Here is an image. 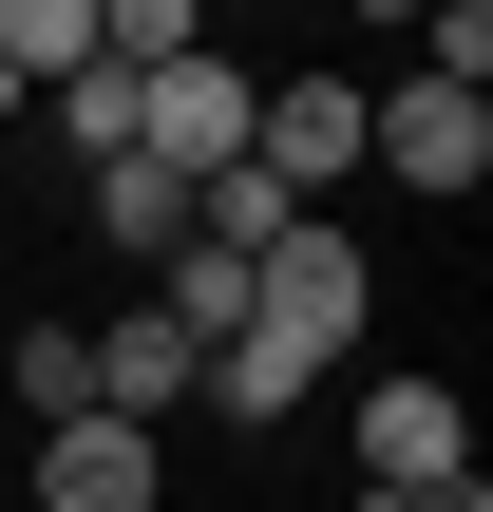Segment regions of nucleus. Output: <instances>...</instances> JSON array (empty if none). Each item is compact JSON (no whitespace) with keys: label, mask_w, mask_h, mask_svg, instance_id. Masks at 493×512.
I'll use <instances>...</instances> for the list:
<instances>
[{"label":"nucleus","mask_w":493,"mask_h":512,"mask_svg":"<svg viewBox=\"0 0 493 512\" xmlns=\"http://www.w3.org/2000/svg\"><path fill=\"white\" fill-rule=\"evenodd\" d=\"M361 323H380V266H361L342 209H304V228L247 266V342H285V361L323 380V361H361Z\"/></svg>","instance_id":"f257e3e1"},{"label":"nucleus","mask_w":493,"mask_h":512,"mask_svg":"<svg viewBox=\"0 0 493 512\" xmlns=\"http://www.w3.org/2000/svg\"><path fill=\"white\" fill-rule=\"evenodd\" d=\"M361 171H399V190H475L493 171V95H456V76H399V95H361Z\"/></svg>","instance_id":"f03ea898"},{"label":"nucleus","mask_w":493,"mask_h":512,"mask_svg":"<svg viewBox=\"0 0 493 512\" xmlns=\"http://www.w3.org/2000/svg\"><path fill=\"white\" fill-rule=\"evenodd\" d=\"M247 95H266V76H228V57H171V76H133V152H152L171 190H209V171H247Z\"/></svg>","instance_id":"7ed1b4c3"},{"label":"nucleus","mask_w":493,"mask_h":512,"mask_svg":"<svg viewBox=\"0 0 493 512\" xmlns=\"http://www.w3.org/2000/svg\"><path fill=\"white\" fill-rule=\"evenodd\" d=\"M247 171H266L285 209H323V190L361 171V76H266V95H247Z\"/></svg>","instance_id":"20e7f679"},{"label":"nucleus","mask_w":493,"mask_h":512,"mask_svg":"<svg viewBox=\"0 0 493 512\" xmlns=\"http://www.w3.org/2000/svg\"><path fill=\"white\" fill-rule=\"evenodd\" d=\"M456 475H475L456 380H361V494H456Z\"/></svg>","instance_id":"39448f33"},{"label":"nucleus","mask_w":493,"mask_h":512,"mask_svg":"<svg viewBox=\"0 0 493 512\" xmlns=\"http://www.w3.org/2000/svg\"><path fill=\"white\" fill-rule=\"evenodd\" d=\"M38 512H171V475H152L133 418H57L38 437Z\"/></svg>","instance_id":"423d86ee"},{"label":"nucleus","mask_w":493,"mask_h":512,"mask_svg":"<svg viewBox=\"0 0 493 512\" xmlns=\"http://www.w3.org/2000/svg\"><path fill=\"white\" fill-rule=\"evenodd\" d=\"M76 342H95V418H133V437H152V418H171V399L209 380V361H190V342H171L152 304H114V323H76Z\"/></svg>","instance_id":"0eeeda50"},{"label":"nucleus","mask_w":493,"mask_h":512,"mask_svg":"<svg viewBox=\"0 0 493 512\" xmlns=\"http://www.w3.org/2000/svg\"><path fill=\"white\" fill-rule=\"evenodd\" d=\"M95 228H114L133 266H171V247H190V190H171L152 152H114V171H95Z\"/></svg>","instance_id":"6e6552de"},{"label":"nucleus","mask_w":493,"mask_h":512,"mask_svg":"<svg viewBox=\"0 0 493 512\" xmlns=\"http://www.w3.org/2000/svg\"><path fill=\"white\" fill-rule=\"evenodd\" d=\"M0 380H19V418H38V437H57V418H95V342H76V323H19V342H0Z\"/></svg>","instance_id":"1a4fd4ad"},{"label":"nucleus","mask_w":493,"mask_h":512,"mask_svg":"<svg viewBox=\"0 0 493 512\" xmlns=\"http://www.w3.org/2000/svg\"><path fill=\"white\" fill-rule=\"evenodd\" d=\"M57 95V76H95V0H0V95Z\"/></svg>","instance_id":"9d476101"},{"label":"nucleus","mask_w":493,"mask_h":512,"mask_svg":"<svg viewBox=\"0 0 493 512\" xmlns=\"http://www.w3.org/2000/svg\"><path fill=\"white\" fill-rule=\"evenodd\" d=\"M190 399L266 437V418H304V361H285V342H209V380H190Z\"/></svg>","instance_id":"9b49d317"},{"label":"nucleus","mask_w":493,"mask_h":512,"mask_svg":"<svg viewBox=\"0 0 493 512\" xmlns=\"http://www.w3.org/2000/svg\"><path fill=\"white\" fill-rule=\"evenodd\" d=\"M57 133H76V171H114V152H133V76H114V57L57 76Z\"/></svg>","instance_id":"f8f14e48"},{"label":"nucleus","mask_w":493,"mask_h":512,"mask_svg":"<svg viewBox=\"0 0 493 512\" xmlns=\"http://www.w3.org/2000/svg\"><path fill=\"white\" fill-rule=\"evenodd\" d=\"M418 76H456V95H493V0H437V38H418Z\"/></svg>","instance_id":"ddd939ff"},{"label":"nucleus","mask_w":493,"mask_h":512,"mask_svg":"<svg viewBox=\"0 0 493 512\" xmlns=\"http://www.w3.org/2000/svg\"><path fill=\"white\" fill-rule=\"evenodd\" d=\"M418 512H493V494H475V475H456V494H418Z\"/></svg>","instance_id":"4468645a"},{"label":"nucleus","mask_w":493,"mask_h":512,"mask_svg":"<svg viewBox=\"0 0 493 512\" xmlns=\"http://www.w3.org/2000/svg\"><path fill=\"white\" fill-rule=\"evenodd\" d=\"M361 512H418V494H361Z\"/></svg>","instance_id":"2eb2a0df"}]
</instances>
